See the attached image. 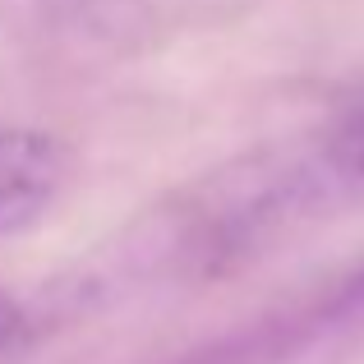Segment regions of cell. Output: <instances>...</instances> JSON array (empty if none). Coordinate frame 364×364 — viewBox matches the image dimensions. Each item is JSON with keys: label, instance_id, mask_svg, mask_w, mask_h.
I'll return each mask as SVG.
<instances>
[{"label": "cell", "instance_id": "cell-1", "mask_svg": "<svg viewBox=\"0 0 364 364\" xmlns=\"http://www.w3.org/2000/svg\"><path fill=\"white\" fill-rule=\"evenodd\" d=\"M70 152L42 129H0V240L37 226L60 198Z\"/></svg>", "mask_w": 364, "mask_h": 364}, {"label": "cell", "instance_id": "cell-2", "mask_svg": "<svg viewBox=\"0 0 364 364\" xmlns=\"http://www.w3.org/2000/svg\"><path fill=\"white\" fill-rule=\"evenodd\" d=\"M355 323H364V267L350 272L346 282H337V291H332L328 300L309 304L304 314H295V318H272V323H263L258 332L235 337L231 346H222V360L198 355L194 364H272L277 355L304 346L309 337L355 328Z\"/></svg>", "mask_w": 364, "mask_h": 364}, {"label": "cell", "instance_id": "cell-3", "mask_svg": "<svg viewBox=\"0 0 364 364\" xmlns=\"http://www.w3.org/2000/svg\"><path fill=\"white\" fill-rule=\"evenodd\" d=\"M314 166L328 189H364V107H355L323 139Z\"/></svg>", "mask_w": 364, "mask_h": 364}, {"label": "cell", "instance_id": "cell-4", "mask_svg": "<svg viewBox=\"0 0 364 364\" xmlns=\"http://www.w3.org/2000/svg\"><path fill=\"white\" fill-rule=\"evenodd\" d=\"M28 332H33V318H28V309L5 291V286H0V364L14 360L18 350L28 346Z\"/></svg>", "mask_w": 364, "mask_h": 364}]
</instances>
